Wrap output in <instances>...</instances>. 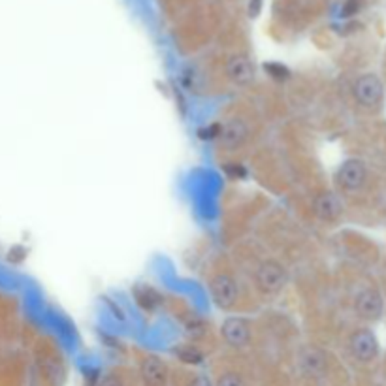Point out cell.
<instances>
[{
  "label": "cell",
  "mask_w": 386,
  "mask_h": 386,
  "mask_svg": "<svg viewBox=\"0 0 386 386\" xmlns=\"http://www.w3.org/2000/svg\"><path fill=\"white\" fill-rule=\"evenodd\" d=\"M221 336L230 347H247L251 341V322L243 317H228L221 326Z\"/></svg>",
  "instance_id": "5b68a950"
},
{
  "label": "cell",
  "mask_w": 386,
  "mask_h": 386,
  "mask_svg": "<svg viewBox=\"0 0 386 386\" xmlns=\"http://www.w3.org/2000/svg\"><path fill=\"white\" fill-rule=\"evenodd\" d=\"M209 292H211L213 303L223 311H230L235 308L240 300V286L238 281L228 274L213 275L209 281Z\"/></svg>",
  "instance_id": "7a4b0ae2"
},
{
  "label": "cell",
  "mask_w": 386,
  "mask_h": 386,
  "mask_svg": "<svg viewBox=\"0 0 386 386\" xmlns=\"http://www.w3.org/2000/svg\"><path fill=\"white\" fill-rule=\"evenodd\" d=\"M264 0H251L249 2V16L257 17L260 13V8H262Z\"/></svg>",
  "instance_id": "7402d4cb"
},
{
  "label": "cell",
  "mask_w": 386,
  "mask_h": 386,
  "mask_svg": "<svg viewBox=\"0 0 386 386\" xmlns=\"http://www.w3.org/2000/svg\"><path fill=\"white\" fill-rule=\"evenodd\" d=\"M226 76L232 79V83L247 87L255 79V64L247 55L230 57L226 62Z\"/></svg>",
  "instance_id": "ba28073f"
},
{
  "label": "cell",
  "mask_w": 386,
  "mask_h": 386,
  "mask_svg": "<svg viewBox=\"0 0 386 386\" xmlns=\"http://www.w3.org/2000/svg\"><path fill=\"white\" fill-rule=\"evenodd\" d=\"M96 386H124V382L117 373H107V375L102 377Z\"/></svg>",
  "instance_id": "44dd1931"
},
{
  "label": "cell",
  "mask_w": 386,
  "mask_h": 386,
  "mask_svg": "<svg viewBox=\"0 0 386 386\" xmlns=\"http://www.w3.org/2000/svg\"><path fill=\"white\" fill-rule=\"evenodd\" d=\"M40 368L44 373V379L49 382L51 386H61L64 381V368L59 360L45 356L44 360H40Z\"/></svg>",
  "instance_id": "7c38bea8"
},
{
  "label": "cell",
  "mask_w": 386,
  "mask_h": 386,
  "mask_svg": "<svg viewBox=\"0 0 386 386\" xmlns=\"http://www.w3.org/2000/svg\"><path fill=\"white\" fill-rule=\"evenodd\" d=\"M175 354H177L183 362H187V364H200L201 358H204L200 351L196 347H192V345H185V347L177 349Z\"/></svg>",
  "instance_id": "9a60e30c"
},
{
  "label": "cell",
  "mask_w": 386,
  "mask_h": 386,
  "mask_svg": "<svg viewBox=\"0 0 386 386\" xmlns=\"http://www.w3.org/2000/svg\"><path fill=\"white\" fill-rule=\"evenodd\" d=\"M255 283L262 296L274 298L281 294L288 283V271L277 260H264L255 271Z\"/></svg>",
  "instance_id": "6da1fadb"
},
{
  "label": "cell",
  "mask_w": 386,
  "mask_h": 386,
  "mask_svg": "<svg viewBox=\"0 0 386 386\" xmlns=\"http://www.w3.org/2000/svg\"><path fill=\"white\" fill-rule=\"evenodd\" d=\"M189 386H213V385H211V381L207 379V377L196 375L194 379H192V381L189 382Z\"/></svg>",
  "instance_id": "603a6c76"
},
{
  "label": "cell",
  "mask_w": 386,
  "mask_h": 386,
  "mask_svg": "<svg viewBox=\"0 0 386 386\" xmlns=\"http://www.w3.org/2000/svg\"><path fill=\"white\" fill-rule=\"evenodd\" d=\"M354 98L365 107L377 106L382 98V83L375 74H365L360 76L353 85Z\"/></svg>",
  "instance_id": "8992f818"
},
{
  "label": "cell",
  "mask_w": 386,
  "mask_h": 386,
  "mask_svg": "<svg viewBox=\"0 0 386 386\" xmlns=\"http://www.w3.org/2000/svg\"><path fill=\"white\" fill-rule=\"evenodd\" d=\"M365 177H368V172H365L364 163L356 160V158H351V160H345L339 166L336 174V183L343 191L354 192L364 187Z\"/></svg>",
  "instance_id": "3957f363"
},
{
  "label": "cell",
  "mask_w": 386,
  "mask_h": 386,
  "mask_svg": "<svg viewBox=\"0 0 386 386\" xmlns=\"http://www.w3.org/2000/svg\"><path fill=\"white\" fill-rule=\"evenodd\" d=\"M362 8V0H347L341 8V17H353Z\"/></svg>",
  "instance_id": "ffe728a7"
},
{
  "label": "cell",
  "mask_w": 386,
  "mask_h": 386,
  "mask_svg": "<svg viewBox=\"0 0 386 386\" xmlns=\"http://www.w3.org/2000/svg\"><path fill=\"white\" fill-rule=\"evenodd\" d=\"M215 386H245V381H243V377L240 373H235V371H226L223 375L218 377Z\"/></svg>",
  "instance_id": "e0dca14e"
},
{
  "label": "cell",
  "mask_w": 386,
  "mask_h": 386,
  "mask_svg": "<svg viewBox=\"0 0 386 386\" xmlns=\"http://www.w3.org/2000/svg\"><path fill=\"white\" fill-rule=\"evenodd\" d=\"M264 70L271 76L277 81H285V79L291 78V70L285 66V64H281V62H266L264 64Z\"/></svg>",
  "instance_id": "5bb4252c"
},
{
  "label": "cell",
  "mask_w": 386,
  "mask_h": 386,
  "mask_svg": "<svg viewBox=\"0 0 386 386\" xmlns=\"http://www.w3.org/2000/svg\"><path fill=\"white\" fill-rule=\"evenodd\" d=\"M249 134H251L249 124L243 119L234 117L223 124L217 140L223 149H226V151H235V149L245 146V141L249 140Z\"/></svg>",
  "instance_id": "277c9868"
},
{
  "label": "cell",
  "mask_w": 386,
  "mask_h": 386,
  "mask_svg": "<svg viewBox=\"0 0 386 386\" xmlns=\"http://www.w3.org/2000/svg\"><path fill=\"white\" fill-rule=\"evenodd\" d=\"M136 298H138V302H140L146 309L155 308L158 303V296L151 291V288H138V291H136Z\"/></svg>",
  "instance_id": "2e32d148"
},
{
  "label": "cell",
  "mask_w": 386,
  "mask_h": 386,
  "mask_svg": "<svg viewBox=\"0 0 386 386\" xmlns=\"http://www.w3.org/2000/svg\"><path fill=\"white\" fill-rule=\"evenodd\" d=\"M303 365H305V371H309V373L320 375L326 370L324 354L319 353V351H308L305 358H303Z\"/></svg>",
  "instance_id": "4fadbf2b"
},
{
  "label": "cell",
  "mask_w": 386,
  "mask_h": 386,
  "mask_svg": "<svg viewBox=\"0 0 386 386\" xmlns=\"http://www.w3.org/2000/svg\"><path fill=\"white\" fill-rule=\"evenodd\" d=\"M221 129H223V124L221 123H213L206 129H201L198 134H200L201 140H217L218 134H221Z\"/></svg>",
  "instance_id": "d6986e66"
},
{
  "label": "cell",
  "mask_w": 386,
  "mask_h": 386,
  "mask_svg": "<svg viewBox=\"0 0 386 386\" xmlns=\"http://www.w3.org/2000/svg\"><path fill=\"white\" fill-rule=\"evenodd\" d=\"M140 373L146 386H164L168 379V368L155 354H147L146 358L141 360Z\"/></svg>",
  "instance_id": "30bf717a"
},
{
  "label": "cell",
  "mask_w": 386,
  "mask_h": 386,
  "mask_svg": "<svg viewBox=\"0 0 386 386\" xmlns=\"http://www.w3.org/2000/svg\"><path fill=\"white\" fill-rule=\"evenodd\" d=\"M313 209L315 215L320 218V221H324V223H332V221H336L339 218L343 211L341 200L337 198L334 192H320L313 201Z\"/></svg>",
  "instance_id": "8fae6325"
},
{
  "label": "cell",
  "mask_w": 386,
  "mask_h": 386,
  "mask_svg": "<svg viewBox=\"0 0 386 386\" xmlns=\"http://www.w3.org/2000/svg\"><path fill=\"white\" fill-rule=\"evenodd\" d=\"M351 351H353L354 358H358L360 362H371L375 358L377 353H379V343H377V337L373 336V332L365 330H356L351 336Z\"/></svg>",
  "instance_id": "52a82bcc"
},
{
  "label": "cell",
  "mask_w": 386,
  "mask_h": 386,
  "mask_svg": "<svg viewBox=\"0 0 386 386\" xmlns=\"http://www.w3.org/2000/svg\"><path fill=\"white\" fill-rule=\"evenodd\" d=\"M356 313L365 320L381 319L382 315V296L375 288H365L356 296Z\"/></svg>",
  "instance_id": "9c48e42d"
},
{
  "label": "cell",
  "mask_w": 386,
  "mask_h": 386,
  "mask_svg": "<svg viewBox=\"0 0 386 386\" xmlns=\"http://www.w3.org/2000/svg\"><path fill=\"white\" fill-rule=\"evenodd\" d=\"M224 174L232 177V180H243L247 175V170L240 163H226L224 164Z\"/></svg>",
  "instance_id": "ac0fdd59"
}]
</instances>
